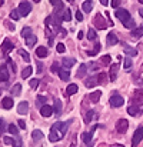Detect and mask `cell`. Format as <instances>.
Returning <instances> with one entry per match:
<instances>
[{
	"mask_svg": "<svg viewBox=\"0 0 143 147\" xmlns=\"http://www.w3.org/2000/svg\"><path fill=\"white\" fill-rule=\"evenodd\" d=\"M115 16L123 23V26H125L126 29H135V22H133L130 13H129L126 9H116Z\"/></svg>",
	"mask_w": 143,
	"mask_h": 147,
	"instance_id": "obj_1",
	"label": "cell"
},
{
	"mask_svg": "<svg viewBox=\"0 0 143 147\" xmlns=\"http://www.w3.org/2000/svg\"><path fill=\"white\" fill-rule=\"evenodd\" d=\"M143 140V127H139V129H136V131H135V134H133V139H132V146L136 147L140 142Z\"/></svg>",
	"mask_w": 143,
	"mask_h": 147,
	"instance_id": "obj_2",
	"label": "cell"
},
{
	"mask_svg": "<svg viewBox=\"0 0 143 147\" xmlns=\"http://www.w3.org/2000/svg\"><path fill=\"white\" fill-rule=\"evenodd\" d=\"M110 104H112L113 107H120V106L125 104V98L122 97L120 94L115 93V94H112V97H110Z\"/></svg>",
	"mask_w": 143,
	"mask_h": 147,
	"instance_id": "obj_3",
	"label": "cell"
},
{
	"mask_svg": "<svg viewBox=\"0 0 143 147\" xmlns=\"http://www.w3.org/2000/svg\"><path fill=\"white\" fill-rule=\"evenodd\" d=\"M132 103H133V106H142L143 104V89L135 92V94L132 97Z\"/></svg>",
	"mask_w": 143,
	"mask_h": 147,
	"instance_id": "obj_4",
	"label": "cell"
},
{
	"mask_svg": "<svg viewBox=\"0 0 143 147\" xmlns=\"http://www.w3.org/2000/svg\"><path fill=\"white\" fill-rule=\"evenodd\" d=\"M127 127H129V121H127V120H125V119L117 120V123H116V130H117L119 133H122V134L126 133Z\"/></svg>",
	"mask_w": 143,
	"mask_h": 147,
	"instance_id": "obj_5",
	"label": "cell"
},
{
	"mask_svg": "<svg viewBox=\"0 0 143 147\" xmlns=\"http://www.w3.org/2000/svg\"><path fill=\"white\" fill-rule=\"evenodd\" d=\"M17 10H19V11H20V14L24 17V16H27V14L32 11V6H30L29 3H26V1H22Z\"/></svg>",
	"mask_w": 143,
	"mask_h": 147,
	"instance_id": "obj_6",
	"label": "cell"
},
{
	"mask_svg": "<svg viewBox=\"0 0 143 147\" xmlns=\"http://www.w3.org/2000/svg\"><path fill=\"white\" fill-rule=\"evenodd\" d=\"M17 113L19 114H27L29 113V103L27 101H20L19 106H17Z\"/></svg>",
	"mask_w": 143,
	"mask_h": 147,
	"instance_id": "obj_7",
	"label": "cell"
},
{
	"mask_svg": "<svg viewBox=\"0 0 143 147\" xmlns=\"http://www.w3.org/2000/svg\"><path fill=\"white\" fill-rule=\"evenodd\" d=\"M95 26L97 27V29H104L106 27V23H104V19L102 17V14L99 13V14H96V17H95Z\"/></svg>",
	"mask_w": 143,
	"mask_h": 147,
	"instance_id": "obj_8",
	"label": "cell"
},
{
	"mask_svg": "<svg viewBox=\"0 0 143 147\" xmlns=\"http://www.w3.org/2000/svg\"><path fill=\"white\" fill-rule=\"evenodd\" d=\"M92 137H93V134H92L90 131H89V133H82V140H83V143L87 147H92V144H93Z\"/></svg>",
	"mask_w": 143,
	"mask_h": 147,
	"instance_id": "obj_9",
	"label": "cell"
},
{
	"mask_svg": "<svg viewBox=\"0 0 143 147\" xmlns=\"http://www.w3.org/2000/svg\"><path fill=\"white\" fill-rule=\"evenodd\" d=\"M96 84H97V74H93V76H90V77H87L86 80H85V86L86 87H95Z\"/></svg>",
	"mask_w": 143,
	"mask_h": 147,
	"instance_id": "obj_10",
	"label": "cell"
},
{
	"mask_svg": "<svg viewBox=\"0 0 143 147\" xmlns=\"http://www.w3.org/2000/svg\"><path fill=\"white\" fill-rule=\"evenodd\" d=\"M52 113H53V107H50V106H47V104H45V106L40 107V114H42L43 117L52 116Z\"/></svg>",
	"mask_w": 143,
	"mask_h": 147,
	"instance_id": "obj_11",
	"label": "cell"
},
{
	"mask_svg": "<svg viewBox=\"0 0 143 147\" xmlns=\"http://www.w3.org/2000/svg\"><path fill=\"white\" fill-rule=\"evenodd\" d=\"M117 43H119L117 36H116L113 32H110V33L107 34V45H109V46H115V45H117Z\"/></svg>",
	"mask_w": 143,
	"mask_h": 147,
	"instance_id": "obj_12",
	"label": "cell"
},
{
	"mask_svg": "<svg viewBox=\"0 0 143 147\" xmlns=\"http://www.w3.org/2000/svg\"><path fill=\"white\" fill-rule=\"evenodd\" d=\"M13 47H14V45H13L9 39H4V42L1 43V50H3L4 53H7V51L13 50Z\"/></svg>",
	"mask_w": 143,
	"mask_h": 147,
	"instance_id": "obj_13",
	"label": "cell"
},
{
	"mask_svg": "<svg viewBox=\"0 0 143 147\" xmlns=\"http://www.w3.org/2000/svg\"><path fill=\"white\" fill-rule=\"evenodd\" d=\"M117 70H119V64L117 63H115V64H112L110 66V80L112 82H115L116 80V76H117Z\"/></svg>",
	"mask_w": 143,
	"mask_h": 147,
	"instance_id": "obj_14",
	"label": "cell"
},
{
	"mask_svg": "<svg viewBox=\"0 0 143 147\" xmlns=\"http://www.w3.org/2000/svg\"><path fill=\"white\" fill-rule=\"evenodd\" d=\"M53 111L56 113V116L62 114V101L59 98H54V104H53Z\"/></svg>",
	"mask_w": 143,
	"mask_h": 147,
	"instance_id": "obj_15",
	"label": "cell"
},
{
	"mask_svg": "<svg viewBox=\"0 0 143 147\" xmlns=\"http://www.w3.org/2000/svg\"><path fill=\"white\" fill-rule=\"evenodd\" d=\"M1 106H3L4 110L12 109V107H13V98L12 97H4L3 100H1Z\"/></svg>",
	"mask_w": 143,
	"mask_h": 147,
	"instance_id": "obj_16",
	"label": "cell"
},
{
	"mask_svg": "<svg viewBox=\"0 0 143 147\" xmlns=\"http://www.w3.org/2000/svg\"><path fill=\"white\" fill-rule=\"evenodd\" d=\"M6 80H9V71L6 66H1L0 67V82H6Z\"/></svg>",
	"mask_w": 143,
	"mask_h": 147,
	"instance_id": "obj_17",
	"label": "cell"
},
{
	"mask_svg": "<svg viewBox=\"0 0 143 147\" xmlns=\"http://www.w3.org/2000/svg\"><path fill=\"white\" fill-rule=\"evenodd\" d=\"M82 9H83V11L90 13V11H92V9H93V1H92V0H86V1L82 4Z\"/></svg>",
	"mask_w": 143,
	"mask_h": 147,
	"instance_id": "obj_18",
	"label": "cell"
},
{
	"mask_svg": "<svg viewBox=\"0 0 143 147\" xmlns=\"http://www.w3.org/2000/svg\"><path fill=\"white\" fill-rule=\"evenodd\" d=\"M62 63H63V66H64L66 69H70V67H72V66L76 63V60H75L73 57H64Z\"/></svg>",
	"mask_w": 143,
	"mask_h": 147,
	"instance_id": "obj_19",
	"label": "cell"
},
{
	"mask_svg": "<svg viewBox=\"0 0 143 147\" xmlns=\"http://www.w3.org/2000/svg\"><path fill=\"white\" fill-rule=\"evenodd\" d=\"M77 90H79V87H77V84H75V83H72V84H69V86H67V89H66V93H67V96H72V94H75V93H77Z\"/></svg>",
	"mask_w": 143,
	"mask_h": 147,
	"instance_id": "obj_20",
	"label": "cell"
},
{
	"mask_svg": "<svg viewBox=\"0 0 143 147\" xmlns=\"http://www.w3.org/2000/svg\"><path fill=\"white\" fill-rule=\"evenodd\" d=\"M36 54H37V57L43 59V57L47 56V49H46L45 46H39V47L36 49Z\"/></svg>",
	"mask_w": 143,
	"mask_h": 147,
	"instance_id": "obj_21",
	"label": "cell"
},
{
	"mask_svg": "<svg viewBox=\"0 0 143 147\" xmlns=\"http://www.w3.org/2000/svg\"><path fill=\"white\" fill-rule=\"evenodd\" d=\"M63 137H62V134L60 133H56V131H50V134H49V140L50 142H59V140H62Z\"/></svg>",
	"mask_w": 143,
	"mask_h": 147,
	"instance_id": "obj_22",
	"label": "cell"
},
{
	"mask_svg": "<svg viewBox=\"0 0 143 147\" xmlns=\"http://www.w3.org/2000/svg\"><path fill=\"white\" fill-rule=\"evenodd\" d=\"M57 74H59V77H60L63 82H69V79H70V73H69L67 70H62V69H60V71H59Z\"/></svg>",
	"mask_w": 143,
	"mask_h": 147,
	"instance_id": "obj_23",
	"label": "cell"
},
{
	"mask_svg": "<svg viewBox=\"0 0 143 147\" xmlns=\"http://www.w3.org/2000/svg\"><path fill=\"white\" fill-rule=\"evenodd\" d=\"M125 51H126V54H129L130 57L138 56V50L133 49V47H130V46H127V45H125Z\"/></svg>",
	"mask_w": 143,
	"mask_h": 147,
	"instance_id": "obj_24",
	"label": "cell"
},
{
	"mask_svg": "<svg viewBox=\"0 0 143 147\" xmlns=\"http://www.w3.org/2000/svg\"><path fill=\"white\" fill-rule=\"evenodd\" d=\"M100 96H102V92H100V90H96L95 93H92L89 97H90V101H92V103H97V101L100 100Z\"/></svg>",
	"mask_w": 143,
	"mask_h": 147,
	"instance_id": "obj_25",
	"label": "cell"
},
{
	"mask_svg": "<svg viewBox=\"0 0 143 147\" xmlns=\"http://www.w3.org/2000/svg\"><path fill=\"white\" fill-rule=\"evenodd\" d=\"M87 73V66L86 64H80V67H79V70H77V77L80 79V77H85V74Z\"/></svg>",
	"mask_w": 143,
	"mask_h": 147,
	"instance_id": "obj_26",
	"label": "cell"
},
{
	"mask_svg": "<svg viewBox=\"0 0 143 147\" xmlns=\"http://www.w3.org/2000/svg\"><path fill=\"white\" fill-rule=\"evenodd\" d=\"M132 36H133V37H142L143 36V26H140V27H135V29L132 30Z\"/></svg>",
	"mask_w": 143,
	"mask_h": 147,
	"instance_id": "obj_27",
	"label": "cell"
},
{
	"mask_svg": "<svg viewBox=\"0 0 143 147\" xmlns=\"http://www.w3.org/2000/svg\"><path fill=\"white\" fill-rule=\"evenodd\" d=\"M62 19H63L64 22H70V19H72V13H70V10H69V9H63Z\"/></svg>",
	"mask_w": 143,
	"mask_h": 147,
	"instance_id": "obj_28",
	"label": "cell"
},
{
	"mask_svg": "<svg viewBox=\"0 0 143 147\" xmlns=\"http://www.w3.org/2000/svg\"><path fill=\"white\" fill-rule=\"evenodd\" d=\"M20 90H22V84L20 83H16L12 89V96H19L20 94Z\"/></svg>",
	"mask_w": 143,
	"mask_h": 147,
	"instance_id": "obj_29",
	"label": "cell"
},
{
	"mask_svg": "<svg viewBox=\"0 0 143 147\" xmlns=\"http://www.w3.org/2000/svg\"><path fill=\"white\" fill-rule=\"evenodd\" d=\"M32 137H33V140L36 142V140L43 139V137H45V134H43V131H40V130H35V131L32 133Z\"/></svg>",
	"mask_w": 143,
	"mask_h": 147,
	"instance_id": "obj_30",
	"label": "cell"
},
{
	"mask_svg": "<svg viewBox=\"0 0 143 147\" xmlns=\"http://www.w3.org/2000/svg\"><path fill=\"white\" fill-rule=\"evenodd\" d=\"M36 42H37V39H36V36H33V34H32V36H29V37L26 39V45H27L29 47H33Z\"/></svg>",
	"mask_w": 143,
	"mask_h": 147,
	"instance_id": "obj_31",
	"label": "cell"
},
{
	"mask_svg": "<svg viewBox=\"0 0 143 147\" xmlns=\"http://www.w3.org/2000/svg\"><path fill=\"white\" fill-rule=\"evenodd\" d=\"M127 113H129L130 116H138V114H140V113H142V110H138V109H136V106H130V107L127 109Z\"/></svg>",
	"mask_w": 143,
	"mask_h": 147,
	"instance_id": "obj_32",
	"label": "cell"
},
{
	"mask_svg": "<svg viewBox=\"0 0 143 147\" xmlns=\"http://www.w3.org/2000/svg\"><path fill=\"white\" fill-rule=\"evenodd\" d=\"M110 61H112V57H110L109 54H106V56H103V57L100 59V64H103V66H109Z\"/></svg>",
	"mask_w": 143,
	"mask_h": 147,
	"instance_id": "obj_33",
	"label": "cell"
},
{
	"mask_svg": "<svg viewBox=\"0 0 143 147\" xmlns=\"http://www.w3.org/2000/svg\"><path fill=\"white\" fill-rule=\"evenodd\" d=\"M106 82H107L106 73H99V74H97V84H104Z\"/></svg>",
	"mask_w": 143,
	"mask_h": 147,
	"instance_id": "obj_34",
	"label": "cell"
},
{
	"mask_svg": "<svg viewBox=\"0 0 143 147\" xmlns=\"http://www.w3.org/2000/svg\"><path fill=\"white\" fill-rule=\"evenodd\" d=\"M22 17V14H20V11L19 10H12V13H10V19H13V20H19Z\"/></svg>",
	"mask_w": 143,
	"mask_h": 147,
	"instance_id": "obj_35",
	"label": "cell"
},
{
	"mask_svg": "<svg viewBox=\"0 0 143 147\" xmlns=\"http://www.w3.org/2000/svg\"><path fill=\"white\" fill-rule=\"evenodd\" d=\"M29 36H32V29H30V27H23V30H22V37L27 39Z\"/></svg>",
	"mask_w": 143,
	"mask_h": 147,
	"instance_id": "obj_36",
	"label": "cell"
},
{
	"mask_svg": "<svg viewBox=\"0 0 143 147\" xmlns=\"http://www.w3.org/2000/svg\"><path fill=\"white\" fill-rule=\"evenodd\" d=\"M19 54H20V56H22V57L24 59V61H27V63L30 61V56H29V53H27L26 50L20 49V50H19Z\"/></svg>",
	"mask_w": 143,
	"mask_h": 147,
	"instance_id": "obj_37",
	"label": "cell"
},
{
	"mask_svg": "<svg viewBox=\"0 0 143 147\" xmlns=\"http://www.w3.org/2000/svg\"><path fill=\"white\" fill-rule=\"evenodd\" d=\"M30 74H32V67L29 66V67H26V69H24V70L22 71V74H20V76H22L23 79H27V77H29Z\"/></svg>",
	"mask_w": 143,
	"mask_h": 147,
	"instance_id": "obj_38",
	"label": "cell"
},
{
	"mask_svg": "<svg viewBox=\"0 0 143 147\" xmlns=\"http://www.w3.org/2000/svg\"><path fill=\"white\" fill-rule=\"evenodd\" d=\"M7 130H9L10 134H14V136L19 134V130H17V127H16L14 124H9V126H7Z\"/></svg>",
	"mask_w": 143,
	"mask_h": 147,
	"instance_id": "obj_39",
	"label": "cell"
},
{
	"mask_svg": "<svg viewBox=\"0 0 143 147\" xmlns=\"http://www.w3.org/2000/svg\"><path fill=\"white\" fill-rule=\"evenodd\" d=\"M87 39H89V40H96V39H97V34H96L95 29H89V32H87Z\"/></svg>",
	"mask_w": 143,
	"mask_h": 147,
	"instance_id": "obj_40",
	"label": "cell"
},
{
	"mask_svg": "<svg viewBox=\"0 0 143 147\" xmlns=\"http://www.w3.org/2000/svg\"><path fill=\"white\" fill-rule=\"evenodd\" d=\"M46 100H47V98L45 97V96H37V106H39V107L45 106V104H46Z\"/></svg>",
	"mask_w": 143,
	"mask_h": 147,
	"instance_id": "obj_41",
	"label": "cell"
},
{
	"mask_svg": "<svg viewBox=\"0 0 143 147\" xmlns=\"http://www.w3.org/2000/svg\"><path fill=\"white\" fill-rule=\"evenodd\" d=\"M50 70H52L53 73H59V71H60V66L57 64V61H54V63L52 64V67H50Z\"/></svg>",
	"mask_w": 143,
	"mask_h": 147,
	"instance_id": "obj_42",
	"label": "cell"
},
{
	"mask_svg": "<svg viewBox=\"0 0 143 147\" xmlns=\"http://www.w3.org/2000/svg\"><path fill=\"white\" fill-rule=\"evenodd\" d=\"M123 66H125V69H130V67H132V60H130V57H126V59H125Z\"/></svg>",
	"mask_w": 143,
	"mask_h": 147,
	"instance_id": "obj_43",
	"label": "cell"
},
{
	"mask_svg": "<svg viewBox=\"0 0 143 147\" xmlns=\"http://www.w3.org/2000/svg\"><path fill=\"white\" fill-rule=\"evenodd\" d=\"M6 131V121L4 119H0V134H3Z\"/></svg>",
	"mask_w": 143,
	"mask_h": 147,
	"instance_id": "obj_44",
	"label": "cell"
},
{
	"mask_svg": "<svg viewBox=\"0 0 143 147\" xmlns=\"http://www.w3.org/2000/svg\"><path fill=\"white\" fill-rule=\"evenodd\" d=\"M30 87L32 89H37L39 87V80L37 79H32L30 80Z\"/></svg>",
	"mask_w": 143,
	"mask_h": 147,
	"instance_id": "obj_45",
	"label": "cell"
},
{
	"mask_svg": "<svg viewBox=\"0 0 143 147\" xmlns=\"http://www.w3.org/2000/svg\"><path fill=\"white\" fill-rule=\"evenodd\" d=\"M56 49H57V53H64L66 47H64V45H63V43H57Z\"/></svg>",
	"mask_w": 143,
	"mask_h": 147,
	"instance_id": "obj_46",
	"label": "cell"
},
{
	"mask_svg": "<svg viewBox=\"0 0 143 147\" xmlns=\"http://www.w3.org/2000/svg\"><path fill=\"white\" fill-rule=\"evenodd\" d=\"M99 49H100V46H99V45H96L95 50H90V51H87V54H89V56H96V54L99 53Z\"/></svg>",
	"mask_w": 143,
	"mask_h": 147,
	"instance_id": "obj_47",
	"label": "cell"
},
{
	"mask_svg": "<svg viewBox=\"0 0 143 147\" xmlns=\"http://www.w3.org/2000/svg\"><path fill=\"white\" fill-rule=\"evenodd\" d=\"M93 117H95V113H93V111H89L87 116H86V120H85V121H86V123H90Z\"/></svg>",
	"mask_w": 143,
	"mask_h": 147,
	"instance_id": "obj_48",
	"label": "cell"
},
{
	"mask_svg": "<svg viewBox=\"0 0 143 147\" xmlns=\"http://www.w3.org/2000/svg\"><path fill=\"white\" fill-rule=\"evenodd\" d=\"M3 142H4V143H6V144H9V146H10V144H13V143H14V140H13V139H12V137H7V136H6V137H3Z\"/></svg>",
	"mask_w": 143,
	"mask_h": 147,
	"instance_id": "obj_49",
	"label": "cell"
},
{
	"mask_svg": "<svg viewBox=\"0 0 143 147\" xmlns=\"http://www.w3.org/2000/svg\"><path fill=\"white\" fill-rule=\"evenodd\" d=\"M76 19H77L79 22H82V20H83V13H82L80 10H79V11H76Z\"/></svg>",
	"mask_w": 143,
	"mask_h": 147,
	"instance_id": "obj_50",
	"label": "cell"
},
{
	"mask_svg": "<svg viewBox=\"0 0 143 147\" xmlns=\"http://www.w3.org/2000/svg\"><path fill=\"white\" fill-rule=\"evenodd\" d=\"M119 3H120V0H112V7L113 9H119Z\"/></svg>",
	"mask_w": 143,
	"mask_h": 147,
	"instance_id": "obj_51",
	"label": "cell"
},
{
	"mask_svg": "<svg viewBox=\"0 0 143 147\" xmlns=\"http://www.w3.org/2000/svg\"><path fill=\"white\" fill-rule=\"evenodd\" d=\"M13 147H22V140H20V139H17V140L13 143Z\"/></svg>",
	"mask_w": 143,
	"mask_h": 147,
	"instance_id": "obj_52",
	"label": "cell"
},
{
	"mask_svg": "<svg viewBox=\"0 0 143 147\" xmlns=\"http://www.w3.org/2000/svg\"><path fill=\"white\" fill-rule=\"evenodd\" d=\"M42 70H43V64H42L40 61H37V71L42 73Z\"/></svg>",
	"mask_w": 143,
	"mask_h": 147,
	"instance_id": "obj_53",
	"label": "cell"
},
{
	"mask_svg": "<svg viewBox=\"0 0 143 147\" xmlns=\"http://www.w3.org/2000/svg\"><path fill=\"white\" fill-rule=\"evenodd\" d=\"M19 126L24 130V129H26V123H24V120H19Z\"/></svg>",
	"mask_w": 143,
	"mask_h": 147,
	"instance_id": "obj_54",
	"label": "cell"
},
{
	"mask_svg": "<svg viewBox=\"0 0 143 147\" xmlns=\"http://www.w3.org/2000/svg\"><path fill=\"white\" fill-rule=\"evenodd\" d=\"M50 3H52L53 6H57V4L60 3V0H50Z\"/></svg>",
	"mask_w": 143,
	"mask_h": 147,
	"instance_id": "obj_55",
	"label": "cell"
},
{
	"mask_svg": "<svg viewBox=\"0 0 143 147\" xmlns=\"http://www.w3.org/2000/svg\"><path fill=\"white\" fill-rule=\"evenodd\" d=\"M100 3H102L103 6H107V4H109V0H100Z\"/></svg>",
	"mask_w": 143,
	"mask_h": 147,
	"instance_id": "obj_56",
	"label": "cell"
},
{
	"mask_svg": "<svg viewBox=\"0 0 143 147\" xmlns=\"http://www.w3.org/2000/svg\"><path fill=\"white\" fill-rule=\"evenodd\" d=\"M82 37H83V32H79V33H77V39L80 40Z\"/></svg>",
	"mask_w": 143,
	"mask_h": 147,
	"instance_id": "obj_57",
	"label": "cell"
},
{
	"mask_svg": "<svg viewBox=\"0 0 143 147\" xmlns=\"http://www.w3.org/2000/svg\"><path fill=\"white\" fill-rule=\"evenodd\" d=\"M112 147H125V146H122V144H113Z\"/></svg>",
	"mask_w": 143,
	"mask_h": 147,
	"instance_id": "obj_58",
	"label": "cell"
},
{
	"mask_svg": "<svg viewBox=\"0 0 143 147\" xmlns=\"http://www.w3.org/2000/svg\"><path fill=\"white\" fill-rule=\"evenodd\" d=\"M139 13H140V16H142V17H143V7H142V9H140V10H139Z\"/></svg>",
	"mask_w": 143,
	"mask_h": 147,
	"instance_id": "obj_59",
	"label": "cell"
},
{
	"mask_svg": "<svg viewBox=\"0 0 143 147\" xmlns=\"http://www.w3.org/2000/svg\"><path fill=\"white\" fill-rule=\"evenodd\" d=\"M33 1H35V3H39V1H40V0H33Z\"/></svg>",
	"mask_w": 143,
	"mask_h": 147,
	"instance_id": "obj_60",
	"label": "cell"
},
{
	"mask_svg": "<svg viewBox=\"0 0 143 147\" xmlns=\"http://www.w3.org/2000/svg\"><path fill=\"white\" fill-rule=\"evenodd\" d=\"M139 1H140V3H142V4H143V0H139Z\"/></svg>",
	"mask_w": 143,
	"mask_h": 147,
	"instance_id": "obj_61",
	"label": "cell"
},
{
	"mask_svg": "<svg viewBox=\"0 0 143 147\" xmlns=\"http://www.w3.org/2000/svg\"><path fill=\"white\" fill-rule=\"evenodd\" d=\"M67 1H73V0H67Z\"/></svg>",
	"mask_w": 143,
	"mask_h": 147,
	"instance_id": "obj_62",
	"label": "cell"
},
{
	"mask_svg": "<svg viewBox=\"0 0 143 147\" xmlns=\"http://www.w3.org/2000/svg\"><path fill=\"white\" fill-rule=\"evenodd\" d=\"M0 93H1V90H0Z\"/></svg>",
	"mask_w": 143,
	"mask_h": 147,
	"instance_id": "obj_63",
	"label": "cell"
}]
</instances>
